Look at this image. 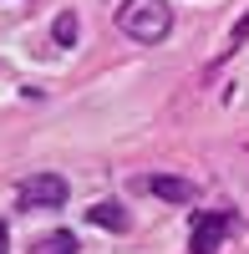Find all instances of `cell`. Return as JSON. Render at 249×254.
<instances>
[{
    "mask_svg": "<svg viewBox=\"0 0 249 254\" xmlns=\"http://www.w3.org/2000/svg\"><path fill=\"white\" fill-rule=\"evenodd\" d=\"M142 188L158 193V198H168V203H188L193 198V183L178 178V173H153V178H142Z\"/></svg>",
    "mask_w": 249,
    "mask_h": 254,
    "instance_id": "277c9868",
    "label": "cell"
},
{
    "mask_svg": "<svg viewBox=\"0 0 249 254\" xmlns=\"http://www.w3.org/2000/svg\"><path fill=\"white\" fill-rule=\"evenodd\" d=\"M31 254H76V239L66 234V229H56V234L36 239V244H31Z\"/></svg>",
    "mask_w": 249,
    "mask_h": 254,
    "instance_id": "8992f818",
    "label": "cell"
},
{
    "mask_svg": "<svg viewBox=\"0 0 249 254\" xmlns=\"http://www.w3.org/2000/svg\"><path fill=\"white\" fill-rule=\"evenodd\" d=\"M66 193H71V188H66L61 173H31L26 183H20V203H26V208H61Z\"/></svg>",
    "mask_w": 249,
    "mask_h": 254,
    "instance_id": "7a4b0ae2",
    "label": "cell"
},
{
    "mask_svg": "<svg viewBox=\"0 0 249 254\" xmlns=\"http://www.w3.org/2000/svg\"><path fill=\"white\" fill-rule=\"evenodd\" d=\"M229 41H234V46H244V41H249V15H244L239 26H234V36H229Z\"/></svg>",
    "mask_w": 249,
    "mask_h": 254,
    "instance_id": "ba28073f",
    "label": "cell"
},
{
    "mask_svg": "<svg viewBox=\"0 0 249 254\" xmlns=\"http://www.w3.org/2000/svg\"><path fill=\"white\" fill-rule=\"evenodd\" d=\"M56 46H71V41H76V15H56Z\"/></svg>",
    "mask_w": 249,
    "mask_h": 254,
    "instance_id": "52a82bcc",
    "label": "cell"
},
{
    "mask_svg": "<svg viewBox=\"0 0 249 254\" xmlns=\"http://www.w3.org/2000/svg\"><path fill=\"white\" fill-rule=\"evenodd\" d=\"M0 254H10V234H5V224H0Z\"/></svg>",
    "mask_w": 249,
    "mask_h": 254,
    "instance_id": "9c48e42d",
    "label": "cell"
},
{
    "mask_svg": "<svg viewBox=\"0 0 249 254\" xmlns=\"http://www.w3.org/2000/svg\"><path fill=\"white\" fill-rule=\"evenodd\" d=\"M92 224H97V229H112V234H127V229H132L127 208H122V203H112V198L92 203Z\"/></svg>",
    "mask_w": 249,
    "mask_h": 254,
    "instance_id": "5b68a950",
    "label": "cell"
},
{
    "mask_svg": "<svg viewBox=\"0 0 249 254\" xmlns=\"http://www.w3.org/2000/svg\"><path fill=\"white\" fill-rule=\"evenodd\" d=\"M229 229H234V214H198L188 229V254H219Z\"/></svg>",
    "mask_w": 249,
    "mask_h": 254,
    "instance_id": "3957f363",
    "label": "cell"
},
{
    "mask_svg": "<svg viewBox=\"0 0 249 254\" xmlns=\"http://www.w3.org/2000/svg\"><path fill=\"white\" fill-rule=\"evenodd\" d=\"M117 26L127 31L132 41L153 46V41H163V36L173 31V10H168V0H122Z\"/></svg>",
    "mask_w": 249,
    "mask_h": 254,
    "instance_id": "6da1fadb",
    "label": "cell"
}]
</instances>
